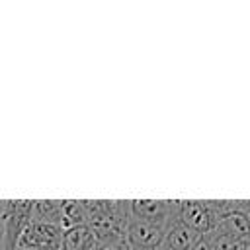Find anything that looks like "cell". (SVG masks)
<instances>
[{
	"instance_id": "obj_3",
	"label": "cell",
	"mask_w": 250,
	"mask_h": 250,
	"mask_svg": "<svg viewBox=\"0 0 250 250\" xmlns=\"http://www.w3.org/2000/svg\"><path fill=\"white\" fill-rule=\"evenodd\" d=\"M168 229L170 227L156 225V223L139 219L135 215H129L125 225V238L133 250H156L160 248Z\"/></svg>"
},
{
	"instance_id": "obj_16",
	"label": "cell",
	"mask_w": 250,
	"mask_h": 250,
	"mask_svg": "<svg viewBox=\"0 0 250 250\" xmlns=\"http://www.w3.org/2000/svg\"><path fill=\"white\" fill-rule=\"evenodd\" d=\"M18 250H21V248H18Z\"/></svg>"
},
{
	"instance_id": "obj_8",
	"label": "cell",
	"mask_w": 250,
	"mask_h": 250,
	"mask_svg": "<svg viewBox=\"0 0 250 250\" xmlns=\"http://www.w3.org/2000/svg\"><path fill=\"white\" fill-rule=\"evenodd\" d=\"M199 236H201V234L193 232V230H191L189 227H186L180 219H176V221L170 225V229L166 230L164 240H162V244H160L158 250H188Z\"/></svg>"
},
{
	"instance_id": "obj_12",
	"label": "cell",
	"mask_w": 250,
	"mask_h": 250,
	"mask_svg": "<svg viewBox=\"0 0 250 250\" xmlns=\"http://www.w3.org/2000/svg\"><path fill=\"white\" fill-rule=\"evenodd\" d=\"M92 250H133V248L129 246L125 236H109V238L96 240Z\"/></svg>"
},
{
	"instance_id": "obj_2",
	"label": "cell",
	"mask_w": 250,
	"mask_h": 250,
	"mask_svg": "<svg viewBox=\"0 0 250 250\" xmlns=\"http://www.w3.org/2000/svg\"><path fill=\"white\" fill-rule=\"evenodd\" d=\"M33 199L0 201V244L2 250H18L23 229L29 223Z\"/></svg>"
},
{
	"instance_id": "obj_9",
	"label": "cell",
	"mask_w": 250,
	"mask_h": 250,
	"mask_svg": "<svg viewBox=\"0 0 250 250\" xmlns=\"http://www.w3.org/2000/svg\"><path fill=\"white\" fill-rule=\"evenodd\" d=\"M96 244V234L88 225H76L62 230L61 250H92Z\"/></svg>"
},
{
	"instance_id": "obj_15",
	"label": "cell",
	"mask_w": 250,
	"mask_h": 250,
	"mask_svg": "<svg viewBox=\"0 0 250 250\" xmlns=\"http://www.w3.org/2000/svg\"><path fill=\"white\" fill-rule=\"evenodd\" d=\"M248 250H250V242H248Z\"/></svg>"
},
{
	"instance_id": "obj_4",
	"label": "cell",
	"mask_w": 250,
	"mask_h": 250,
	"mask_svg": "<svg viewBox=\"0 0 250 250\" xmlns=\"http://www.w3.org/2000/svg\"><path fill=\"white\" fill-rule=\"evenodd\" d=\"M62 227L29 221L21 232L20 246L21 250H61L62 246Z\"/></svg>"
},
{
	"instance_id": "obj_7",
	"label": "cell",
	"mask_w": 250,
	"mask_h": 250,
	"mask_svg": "<svg viewBox=\"0 0 250 250\" xmlns=\"http://www.w3.org/2000/svg\"><path fill=\"white\" fill-rule=\"evenodd\" d=\"M29 221H39V223L62 227V221H64L62 199H33Z\"/></svg>"
},
{
	"instance_id": "obj_11",
	"label": "cell",
	"mask_w": 250,
	"mask_h": 250,
	"mask_svg": "<svg viewBox=\"0 0 250 250\" xmlns=\"http://www.w3.org/2000/svg\"><path fill=\"white\" fill-rule=\"evenodd\" d=\"M207 236L211 238L215 250H248V242H250V240L223 236V234H207Z\"/></svg>"
},
{
	"instance_id": "obj_5",
	"label": "cell",
	"mask_w": 250,
	"mask_h": 250,
	"mask_svg": "<svg viewBox=\"0 0 250 250\" xmlns=\"http://www.w3.org/2000/svg\"><path fill=\"white\" fill-rule=\"evenodd\" d=\"M131 215L170 227L178 219L180 199H129Z\"/></svg>"
},
{
	"instance_id": "obj_13",
	"label": "cell",
	"mask_w": 250,
	"mask_h": 250,
	"mask_svg": "<svg viewBox=\"0 0 250 250\" xmlns=\"http://www.w3.org/2000/svg\"><path fill=\"white\" fill-rule=\"evenodd\" d=\"M188 250H215L213 248V242H211V238L207 236V234H203V236H199Z\"/></svg>"
},
{
	"instance_id": "obj_10",
	"label": "cell",
	"mask_w": 250,
	"mask_h": 250,
	"mask_svg": "<svg viewBox=\"0 0 250 250\" xmlns=\"http://www.w3.org/2000/svg\"><path fill=\"white\" fill-rule=\"evenodd\" d=\"M62 211H64L62 229L76 227V225H86V221H88L84 199H62Z\"/></svg>"
},
{
	"instance_id": "obj_1",
	"label": "cell",
	"mask_w": 250,
	"mask_h": 250,
	"mask_svg": "<svg viewBox=\"0 0 250 250\" xmlns=\"http://www.w3.org/2000/svg\"><path fill=\"white\" fill-rule=\"evenodd\" d=\"M88 221L96 240L109 236H125V225L131 215L129 199H84Z\"/></svg>"
},
{
	"instance_id": "obj_14",
	"label": "cell",
	"mask_w": 250,
	"mask_h": 250,
	"mask_svg": "<svg viewBox=\"0 0 250 250\" xmlns=\"http://www.w3.org/2000/svg\"><path fill=\"white\" fill-rule=\"evenodd\" d=\"M244 213H246V217L250 221V201H244Z\"/></svg>"
},
{
	"instance_id": "obj_6",
	"label": "cell",
	"mask_w": 250,
	"mask_h": 250,
	"mask_svg": "<svg viewBox=\"0 0 250 250\" xmlns=\"http://www.w3.org/2000/svg\"><path fill=\"white\" fill-rule=\"evenodd\" d=\"M178 219L201 236L209 234L215 227L213 213H211L207 201H201V199H180Z\"/></svg>"
}]
</instances>
